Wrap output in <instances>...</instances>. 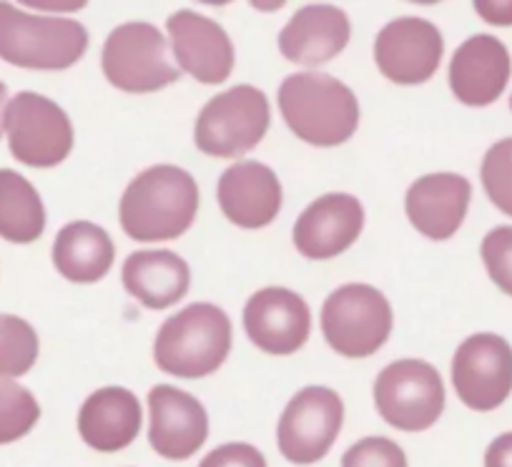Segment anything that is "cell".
Masks as SVG:
<instances>
[{"label": "cell", "instance_id": "cell-7", "mask_svg": "<svg viewBox=\"0 0 512 467\" xmlns=\"http://www.w3.org/2000/svg\"><path fill=\"white\" fill-rule=\"evenodd\" d=\"M103 76L123 93H154L181 78L169 61V43L156 26L144 21L113 28L101 53Z\"/></svg>", "mask_w": 512, "mask_h": 467}, {"label": "cell", "instance_id": "cell-9", "mask_svg": "<svg viewBox=\"0 0 512 467\" xmlns=\"http://www.w3.org/2000/svg\"><path fill=\"white\" fill-rule=\"evenodd\" d=\"M374 407L397 430L425 432L445 412V382L430 362L397 360L374 380Z\"/></svg>", "mask_w": 512, "mask_h": 467}, {"label": "cell", "instance_id": "cell-32", "mask_svg": "<svg viewBox=\"0 0 512 467\" xmlns=\"http://www.w3.org/2000/svg\"><path fill=\"white\" fill-rule=\"evenodd\" d=\"M475 11L482 21L492 26H512V3H475Z\"/></svg>", "mask_w": 512, "mask_h": 467}, {"label": "cell", "instance_id": "cell-6", "mask_svg": "<svg viewBox=\"0 0 512 467\" xmlns=\"http://www.w3.org/2000/svg\"><path fill=\"white\" fill-rule=\"evenodd\" d=\"M395 327L390 299L369 284H344L322 307V332L329 347L349 360L374 355Z\"/></svg>", "mask_w": 512, "mask_h": 467}, {"label": "cell", "instance_id": "cell-10", "mask_svg": "<svg viewBox=\"0 0 512 467\" xmlns=\"http://www.w3.org/2000/svg\"><path fill=\"white\" fill-rule=\"evenodd\" d=\"M342 425V397L329 387H304L279 417V452L294 465H314L332 450Z\"/></svg>", "mask_w": 512, "mask_h": 467}, {"label": "cell", "instance_id": "cell-30", "mask_svg": "<svg viewBox=\"0 0 512 467\" xmlns=\"http://www.w3.org/2000/svg\"><path fill=\"white\" fill-rule=\"evenodd\" d=\"M199 467H267V457L249 442H226L211 450Z\"/></svg>", "mask_w": 512, "mask_h": 467}, {"label": "cell", "instance_id": "cell-5", "mask_svg": "<svg viewBox=\"0 0 512 467\" xmlns=\"http://www.w3.org/2000/svg\"><path fill=\"white\" fill-rule=\"evenodd\" d=\"M269 101L264 91L241 83L224 93H216L194 126V141L201 154L216 159H239L249 154L269 131Z\"/></svg>", "mask_w": 512, "mask_h": 467}, {"label": "cell", "instance_id": "cell-14", "mask_svg": "<svg viewBox=\"0 0 512 467\" xmlns=\"http://www.w3.org/2000/svg\"><path fill=\"white\" fill-rule=\"evenodd\" d=\"M209 437V415L189 392L156 385L149 392V442L164 460H189Z\"/></svg>", "mask_w": 512, "mask_h": 467}, {"label": "cell", "instance_id": "cell-12", "mask_svg": "<svg viewBox=\"0 0 512 467\" xmlns=\"http://www.w3.org/2000/svg\"><path fill=\"white\" fill-rule=\"evenodd\" d=\"M445 41L435 23L405 16L390 21L377 33L374 63L387 81L397 86H420L437 73Z\"/></svg>", "mask_w": 512, "mask_h": 467}, {"label": "cell", "instance_id": "cell-21", "mask_svg": "<svg viewBox=\"0 0 512 467\" xmlns=\"http://www.w3.org/2000/svg\"><path fill=\"white\" fill-rule=\"evenodd\" d=\"M144 425L139 397L126 387H103L78 412V435L96 452L126 450Z\"/></svg>", "mask_w": 512, "mask_h": 467}, {"label": "cell", "instance_id": "cell-3", "mask_svg": "<svg viewBox=\"0 0 512 467\" xmlns=\"http://www.w3.org/2000/svg\"><path fill=\"white\" fill-rule=\"evenodd\" d=\"M231 352V319L209 302L189 304L161 324L154 362L166 375L199 380L214 375Z\"/></svg>", "mask_w": 512, "mask_h": 467}, {"label": "cell", "instance_id": "cell-22", "mask_svg": "<svg viewBox=\"0 0 512 467\" xmlns=\"http://www.w3.org/2000/svg\"><path fill=\"white\" fill-rule=\"evenodd\" d=\"M123 287L146 309H169L186 297L191 284V269L179 254L169 249H144L134 252L123 264Z\"/></svg>", "mask_w": 512, "mask_h": 467}, {"label": "cell", "instance_id": "cell-11", "mask_svg": "<svg viewBox=\"0 0 512 467\" xmlns=\"http://www.w3.org/2000/svg\"><path fill=\"white\" fill-rule=\"evenodd\" d=\"M452 385L470 410H497L512 392L510 342L492 332L467 337L452 357Z\"/></svg>", "mask_w": 512, "mask_h": 467}, {"label": "cell", "instance_id": "cell-33", "mask_svg": "<svg viewBox=\"0 0 512 467\" xmlns=\"http://www.w3.org/2000/svg\"><path fill=\"white\" fill-rule=\"evenodd\" d=\"M8 106V88L6 83L0 81V136H3V113H6Z\"/></svg>", "mask_w": 512, "mask_h": 467}, {"label": "cell", "instance_id": "cell-24", "mask_svg": "<svg viewBox=\"0 0 512 467\" xmlns=\"http://www.w3.org/2000/svg\"><path fill=\"white\" fill-rule=\"evenodd\" d=\"M46 231V206L36 186L13 169H0V237L33 244Z\"/></svg>", "mask_w": 512, "mask_h": 467}, {"label": "cell", "instance_id": "cell-15", "mask_svg": "<svg viewBox=\"0 0 512 467\" xmlns=\"http://www.w3.org/2000/svg\"><path fill=\"white\" fill-rule=\"evenodd\" d=\"M166 31L171 51L184 73L204 86H219L234 71V46L224 28L194 11L169 16Z\"/></svg>", "mask_w": 512, "mask_h": 467}, {"label": "cell", "instance_id": "cell-4", "mask_svg": "<svg viewBox=\"0 0 512 467\" xmlns=\"http://www.w3.org/2000/svg\"><path fill=\"white\" fill-rule=\"evenodd\" d=\"M88 48V31L73 18L36 16L0 3V58L28 71H66Z\"/></svg>", "mask_w": 512, "mask_h": 467}, {"label": "cell", "instance_id": "cell-8", "mask_svg": "<svg viewBox=\"0 0 512 467\" xmlns=\"http://www.w3.org/2000/svg\"><path fill=\"white\" fill-rule=\"evenodd\" d=\"M3 134L13 159L33 169H53L73 151V124L68 113L51 98L21 91L8 101Z\"/></svg>", "mask_w": 512, "mask_h": 467}, {"label": "cell", "instance_id": "cell-26", "mask_svg": "<svg viewBox=\"0 0 512 467\" xmlns=\"http://www.w3.org/2000/svg\"><path fill=\"white\" fill-rule=\"evenodd\" d=\"M41 420L36 395L13 380L0 382V445L26 437Z\"/></svg>", "mask_w": 512, "mask_h": 467}, {"label": "cell", "instance_id": "cell-23", "mask_svg": "<svg viewBox=\"0 0 512 467\" xmlns=\"http://www.w3.org/2000/svg\"><path fill=\"white\" fill-rule=\"evenodd\" d=\"M116 247L103 226L93 221H71L53 242V264L73 284H96L111 272Z\"/></svg>", "mask_w": 512, "mask_h": 467}, {"label": "cell", "instance_id": "cell-34", "mask_svg": "<svg viewBox=\"0 0 512 467\" xmlns=\"http://www.w3.org/2000/svg\"><path fill=\"white\" fill-rule=\"evenodd\" d=\"M510 108H512V96H510Z\"/></svg>", "mask_w": 512, "mask_h": 467}, {"label": "cell", "instance_id": "cell-28", "mask_svg": "<svg viewBox=\"0 0 512 467\" xmlns=\"http://www.w3.org/2000/svg\"><path fill=\"white\" fill-rule=\"evenodd\" d=\"M480 254L497 289L512 297V226H495L482 239Z\"/></svg>", "mask_w": 512, "mask_h": 467}, {"label": "cell", "instance_id": "cell-29", "mask_svg": "<svg viewBox=\"0 0 512 467\" xmlns=\"http://www.w3.org/2000/svg\"><path fill=\"white\" fill-rule=\"evenodd\" d=\"M342 467H407V455L390 437H364L344 452Z\"/></svg>", "mask_w": 512, "mask_h": 467}, {"label": "cell", "instance_id": "cell-27", "mask_svg": "<svg viewBox=\"0 0 512 467\" xmlns=\"http://www.w3.org/2000/svg\"><path fill=\"white\" fill-rule=\"evenodd\" d=\"M480 179L487 199L502 214L512 216V139H502L487 149L480 166Z\"/></svg>", "mask_w": 512, "mask_h": 467}, {"label": "cell", "instance_id": "cell-17", "mask_svg": "<svg viewBox=\"0 0 512 467\" xmlns=\"http://www.w3.org/2000/svg\"><path fill=\"white\" fill-rule=\"evenodd\" d=\"M221 214L241 229H264L282 211V181L259 161H236L221 174L216 189Z\"/></svg>", "mask_w": 512, "mask_h": 467}, {"label": "cell", "instance_id": "cell-16", "mask_svg": "<svg viewBox=\"0 0 512 467\" xmlns=\"http://www.w3.org/2000/svg\"><path fill=\"white\" fill-rule=\"evenodd\" d=\"M364 229V206L352 194H324L302 211L292 231L302 257L334 259L347 252Z\"/></svg>", "mask_w": 512, "mask_h": 467}, {"label": "cell", "instance_id": "cell-13", "mask_svg": "<svg viewBox=\"0 0 512 467\" xmlns=\"http://www.w3.org/2000/svg\"><path fill=\"white\" fill-rule=\"evenodd\" d=\"M244 329L262 352L287 357L307 344L312 332V312L292 289L267 287L251 294L246 302Z\"/></svg>", "mask_w": 512, "mask_h": 467}, {"label": "cell", "instance_id": "cell-2", "mask_svg": "<svg viewBox=\"0 0 512 467\" xmlns=\"http://www.w3.org/2000/svg\"><path fill=\"white\" fill-rule=\"evenodd\" d=\"M279 111L297 139L319 149L347 144L359 126L357 96L327 73H294L284 78Z\"/></svg>", "mask_w": 512, "mask_h": 467}, {"label": "cell", "instance_id": "cell-1", "mask_svg": "<svg viewBox=\"0 0 512 467\" xmlns=\"http://www.w3.org/2000/svg\"><path fill=\"white\" fill-rule=\"evenodd\" d=\"M199 214V186L189 171L151 166L126 186L118 204L121 229L134 242H169L191 229Z\"/></svg>", "mask_w": 512, "mask_h": 467}, {"label": "cell", "instance_id": "cell-20", "mask_svg": "<svg viewBox=\"0 0 512 467\" xmlns=\"http://www.w3.org/2000/svg\"><path fill=\"white\" fill-rule=\"evenodd\" d=\"M352 26L342 8L314 3L299 8L279 33V51L297 66H322L347 48Z\"/></svg>", "mask_w": 512, "mask_h": 467}, {"label": "cell", "instance_id": "cell-31", "mask_svg": "<svg viewBox=\"0 0 512 467\" xmlns=\"http://www.w3.org/2000/svg\"><path fill=\"white\" fill-rule=\"evenodd\" d=\"M485 467H512V432H502L487 445Z\"/></svg>", "mask_w": 512, "mask_h": 467}, {"label": "cell", "instance_id": "cell-18", "mask_svg": "<svg viewBox=\"0 0 512 467\" xmlns=\"http://www.w3.org/2000/svg\"><path fill=\"white\" fill-rule=\"evenodd\" d=\"M512 61L507 46L495 36L477 33L467 38L450 61V88L465 106H490L505 93Z\"/></svg>", "mask_w": 512, "mask_h": 467}, {"label": "cell", "instance_id": "cell-19", "mask_svg": "<svg viewBox=\"0 0 512 467\" xmlns=\"http://www.w3.org/2000/svg\"><path fill=\"white\" fill-rule=\"evenodd\" d=\"M470 199V181L460 174L442 171V174L422 176L407 189L405 211L410 224L422 237L432 242H445L455 237L465 221Z\"/></svg>", "mask_w": 512, "mask_h": 467}, {"label": "cell", "instance_id": "cell-25", "mask_svg": "<svg viewBox=\"0 0 512 467\" xmlns=\"http://www.w3.org/2000/svg\"><path fill=\"white\" fill-rule=\"evenodd\" d=\"M41 342L26 319L0 314V380L23 377L36 365Z\"/></svg>", "mask_w": 512, "mask_h": 467}]
</instances>
